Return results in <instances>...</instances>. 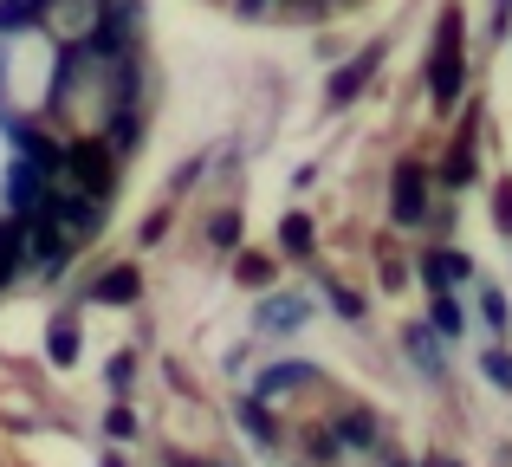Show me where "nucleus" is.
Segmentation results:
<instances>
[{
	"label": "nucleus",
	"mask_w": 512,
	"mask_h": 467,
	"mask_svg": "<svg viewBox=\"0 0 512 467\" xmlns=\"http://www.w3.org/2000/svg\"><path fill=\"white\" fill-rule=\"evenodd\" d=\"M435 325L441 331H461V305H454V299H435Z\"/></svg>",
	"instance_id": "obj_10"
},
{
	"label": "nucleus",
	"mask_w": 512,
	"mask_h": 467,
	"mask_svg": "<svg viewBox=\"0 0 512 467\" xmlns=\"http://www.w3.org/2000/svg\"><path fill=\"white\" fill-rule=\"evenodd\" d=\"M428 467H461V461H428Z\"/></svg>",
	"instance_id": "obj_16"
},
{
	"label": "nucleus",
	"mask_w": 512,
	"mask_h": 467,
	"mask_svg": "<svg viewBox=\"0 0 512 467\" xmlns=\"http://www.w3.org/2000/svg\"><path fill=\"white\" fill-rule=\"evenodd\" d=\"M240 422H247V429L260 435V442H273V435H279V429H273V416H266L260 403H247V409H240Z\"/></svg>",
	"instance_id": "obj_9"
},
{
	"label": "nucleus",
	"mask_w": 512,
	"mask_h": 467,
	"mask_svg": "<svg viewBox=\"0 0 512 467\" xmlns=\"http://www.w3.org/2000/svg\"><path fill=\"white\" fill-rule=\"evenodd\" d=\"M292 318H305V305H292V299H279L273 312H266V325H292Z\"/></svg>",
	"instance_id": "obj_12"
},
{
	"label": "nucleus",
	"mask_w": 512,
	"mask_h": 467,
	"mask_svg": "<svg viewBox=\"0 0 512 467\" xmlns=\"http://www.w3.org/2000/svg\"><path fill=\"white\" fill-rule=\"evenodd\" d=\"M279 240H286L292 253H312V221H305V215H286V228H279Z\"/></svg>",
	"instance_id": "obj_8"
},
{
	"label": "nucleus",
	"mask_w": 512,
	"mask_h": 467,
	"mask_svg": "<svg viewBox=\"0 0 512 467\" xmlns=\"http://www.w3.org/2000/svg\"><path fill=\"white\" fill-rule=\"evenodd\" d=\"M389 215H396L402 228H415V221L428 215V169L415 163V156H402L396 176H389Z\"/></svg>",
	"instance_id": "obj_2"
},
{
	"label": "nucleus",
	"mask_w": 512,
	"mask_h": 467,
	"mask_svg": "<svg viewBox=\"0 0 512 467\" xmlns=\"http://www.w3.org/2000/svg\"><path fill=\"white\" fill-rule=\"evenodd\" d=\"M441 176H448L454 189H461V182L474 176V137H467V143H454V150H448V163H441Z\"/></svg>",
	"instance_id": "obj_7"
},
{
	"label": "nucleus",
	"mask_w": 512,
	"mask_h": 467,
	"mask_svg": "<svg viewBox=\"0 0 512 467\" xmlns=\"http://www.w3.org/2000/svg\"><path fill=\"white\" fill-rule=\"evenodd\" d=\"M338 442H344V448H376L370 409H344V416H338Z\"/></svg>",
	"instance_id": "obj_5"
},
{
	"label": "nucleus",
	"mask_w": 512,
	"mask_h": 467,
	"mask_svg": "<svg viewBox=\"0 0 512 467\" xmlns=\"http://www.w3.org/2000/svg\"><path fill=\"white\" fill-rule=\"evenodd\" d=\"M467 85V59H461V13H441V33H435V59H428V98L441 111H454Z\"/></svg>",
	"instance_id": "obj_1"
},
{
	"label": "nucleus",
	"mask_w": 512,
	"mask_h": 467,
	"mask_svg": "<svg viewBox=\"0 0 512 467\" xmlns=\"http://www.w3.org/2000/svg\"><path fill=\"white\" fill-rule=\"evenodd\" d=\"M506 20H512V0H500V26H506Z\"/></svg>",
	"instance_id": "obj_15"
},
{
	"label": "nucleus",
	"mask_w": 512,
	"mask_h": 467,
	"mask_svg": "<svg viewBox=\"0 0 512 467\" xmlns=\"http://www.w3.org/2000/svg\"><path fill=\"white\" fill-rule=\"evenodd\" d=\"M266 273H273V266H266V260H253V253H247V260H240V279H253V286H260Z\"/></svg>",
	"instance_id": "obj_13"
},
{
	"label": "nucleus",
	"mask_w": 512,
	"mask_h": 467,
	"mask_svg": "<svg viewBox=\"0 0 512 467\" xmlns=\"http://www.w3.org/2000/svg\"><path fill=\"white\" fill-rule=\"evenodd\" d=\"M500 228H512V182L500 189Z\"/></svg>",
	"instance_id": "obj_14"
},
{
	"label": "nucleus",
	"mask_w": 512,
	"mask_h": 467,
	"mask_svg": "<svg viewBox=\"0 0 512 467\" xmlns=\"http://www.w3.org/2000/svg\"><path fill=\"white\" fill-rule=\"evenodd\" d=\"M487 377H493V383H506V390H512V357H506V351H493V357H487Z\"/></svg>",
	"instance_id": "obj_11"
},
{
	"label": "nucleus",
	"mask_w": 512,
	"mask_h": 467,
	"mask_svg": "<svg viewBox=\"0 0 512 467\" xmlns=\"http://www.w3.org/2000/svg\"><path fill=\"white\" fill-rule=\"evenodd\" d=\"M46 78H52V59H46V46H39V39H26V46H20V78L7 72V91H13L20 104H33L39 91H46Z\"/></svg>",
	"instance_id": "obj_3"
},
{
	"label": "nucleus",
	"mask_w": 512,
	"mask_h": 467,
	"mask_svg": "<svg viewBox=\"0 0 512 467\" xmlns=\"http://www.w3.org/2000/svg\"><path fill=\"white\" fill-rule=\"evenodd\" d=\"M376 65H383V46H370V52H363L357 65H344V72L331 78V104H350V98H357V91H363V85L376 78Z\"/></svg>",
	"instance_id": "obj_4"
},
{
	"label": "nucleus",
	"mask_w": 512,
	"mask_h": 467,
	"mask_svg": "<svg viewBox=\"0 0 512 467\" xmlns=\"http://www.w3.org/2000/svg\"><path fill=\"white\" fill-rule=\"evenodd\" d=\"M422 273L435 279L441 292H448V286H461V279H467V253H428V266H422Z\"/></svg>",
	"instance_id": "obj_6"
}]
</instances>
